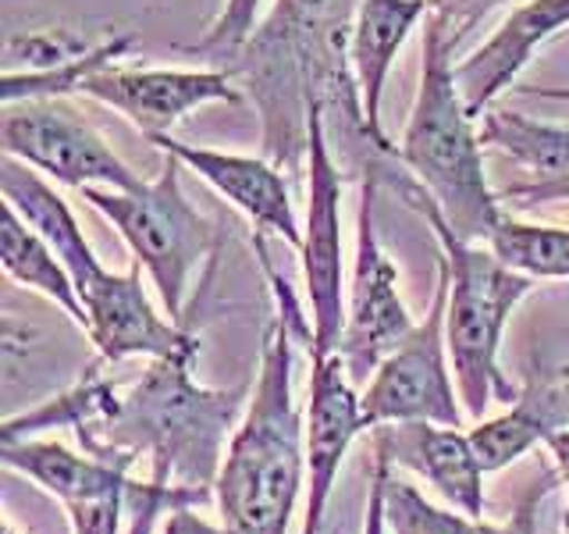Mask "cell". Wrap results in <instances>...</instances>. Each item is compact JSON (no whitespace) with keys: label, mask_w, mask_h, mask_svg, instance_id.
I'll list each match as a JSON object with an SVG mask.
<instances>
[{"label":"cell","mask_w":569,"mask_h":534,"mask_svg":"<svg viewBox=\"0 0 569 534\" xmlns=\"http://www.w3.org/2000/svg\"><path fill=\"white\" fill-rule=\"evenodd\" d=\"M363 0H278L267 22L236 53V76L263 115V147L274 165L296 168L307 157V111L317 100L325 121L373 147L360 89L349 65V36ZM381 154V150H378Z\"/></svg>","instance_id":"obj_1"},{"label":"cell","mask_w":569,"mask_h":534,"mask_svg":"<svg viewBox=\"0 0 569 534\" xmlns=\"http://www.w3.org/2000/svg\"><path fill=\"white\" fill-rule=\"evenodd\" d=\"M0 264H4L8 278L47 296L50 303H58V307L86 332V307L79 299V285L71 278L68 264L53 254L11 207H4V221H0Z\"/></svg>","instance_id":"obj_22"},{"label":"cell","mask_w":569,"mask_h":534,"mask_svg":"<svg viewBox=\"0 0 569 534\" xmlns=\"http://www.w3.org/2000/svg\"><path fill=\"white\" fill-rule=\"evenodd\" d=\"M445 307H449V281L438 267V285L431 310H427L417 328L391 349L373 370L363 388V427L381 424H441L462 427L459 388L449 370V335H445Z\"/></svg>","instance_id":"obj_7"},{"label":"cell","mask_w":569,"mask_h":534,"mask_svg":"<svg viewBox=\"0 0 569 534\" xmlns=\"http://www.w3.org/2000/svg\"><path fill=\"white\" fill-rule=\"evenodd\" d=\"M562 427H569V370L520 392V399L502 417L477 421L470 427V442L477 449L480 467L495 474L527 456L533 445L548 442Z\"/></svg>","instance_id":"obj_20"},{"label":"cell","mask_w":569,"mask_h":534,"mask_svg":"<svg viewBox=\"0 0 569 534\" xmlns=\"http://www.w3.org/2000/svg\"><path fill=\"white\" fill-rule=\"evenodd\" d=\"M373 182L391 186L402 204L413 207L420 218L431 225L435 239L441 243L438 267L449 281V307H445V335H449V356L456 370V388L467 417L485 421V409L491 403H516L520 388H516L502 367H498V346H502V332L509 314L520 307L523 296L533 289V278L512 271L498 260L488 246L459 239L445 221V214L431 200L413 175L385 171L378 168L370 175Z\"/></svg>","instance_id":"obj_3"},{"label":"cell","mask_w":569,"mask_h":534,"mask_svg":"<svg viewBox=\"0 0 569 534\" xmlns=\"http://www.w3.org/2000/svg\"><path fill=\"white\" fill-rule=\"evenodd\" d=\"M178 168L182 165L164 154L160 171L139 189H82V200L129 243L136 264L150 275L171 320H182L189 278L213 249V225L189 204Z\"/></svg>","instance_id":"obj_6"},{"label":"cell","mask_w":569,"mask_h":534,"mask_svg":"<svg viewBox=\"0 0 569 534\" xmlns=\"http://www.w3.org/2000/svg\"><path fill=\"white\" fill-rule=\"evenodd\" d=\"M136 47L132 32H121L114 40L93 43L89 50L76 53L53 68L40 71H4V82H0V100L14 103V100H61L68 93H82V82L93 76V71L114 65L124 50Z\"/></svg>","instance_id":"obj_25"},{"label":"cell","mask_w":569,"mask_h":534,"mask_svg":"<svg viewBox=\"0 0 569 534\" xmlns=\"http://www.w3.org/2000/svg\"><path fill=\"white\" fill-rule=\"evenodd\" d=\"M263 0H224L218 18L210 22L200 43H192V53H218V58H236L257 32V11Z\"/></svg>","instance_id":"obj_26"},{"label":"cell","mask_w":569,"mask_h":534,"mask_svg":"<svg viewBox=\"0 0 569 534\" xmlns=\"http://www.w3.org/2000/svg\"><path fill=\"white\" fill-rule=\"evenodd\" d=\"M373 445L391 456L396 467L423 477L445 503L480 521L485 516V467H480L470 432L441 424H381L373 427Z\"/></svg>","instance_id":"obj_16"},{"label":"cell","mask_w":569,"mask_h":534,"mask_svg":"<svg viewBox=\"0 0 569 534\" xmlns=\"http://www.w3.org/2000/svg\"><path fill=\"white\" fill-rule=\"evenodd\" d=\"M520 93H527V97H538V100L569 103V86H520Z\"/></svg>","instance_id":"obj_33"},{"label":"cell","mask_w":569,"mask_h":534,"mask_svg":"<svg viewBox=\"0 0 569 534\" xmlns=\"http://www.w3.org/2000/svg\"><path fill=\"white\" fill-rule=\"evenodd\" d=\"M132 492H118V495H103V498H89V503L68 506L64 513L71 521V534H121V510L132 503Z\"/></svg>","instance_id":"obj_28"},{"label":"cell","mask_w":569,"mask_h":534,"mask_svg":"<svg viewBox=\"0 0 569 534\" xmlns=\"http://www.w3.org/2000/svg\"><path fill=\"white\" fill-rule=\"evenodd\" d=\"M257 249L278 299V314L263 335L246 417L213 477L224 534H289L299 488L307 485V427L292 399V346L296 338L310 346V314L296 307L289 281H281L267 264L260 239Z\"/></svg>","instance_id":"obj_2"},{"label":"cell","mask_w":569,"mask_h":534,"mask_svg":"<svg viewBox=\"0 0 569 534\" xmlns=\"http://www.w3.org/2000/svg\"><path fill=\"white\" fill-rule=\"evenodd\" d=\"M0 192H4V207H11L68 264L79 293L103 271L100 257L93 254L86 231L79 228V218L40 171L14 157H0Z\"/></svg>","instance_id":"obj_19"},{"label":"cell","mask_w":569,"mask_h":534,"mask_svg":"<svg viewBox=\"0 0 569 534\" xmlns=\"http://www.w3.org/2000/svg\"><path fill=\"white\" fill-rule=\"evenodd\" d=\"M0 459L8 471L32 477L43 492H50L68 510L89 498L132 492L136 481H129V467L107 463L97 456H76L58 442H29V438H4Z\"/></svg>","instance_id":"obj_21"},{"label":"cell","mask_w":569,"mask_h":534,"mask_svg":"<svg viewBox=\"0 0 569 534\" xmlns=\"http://www.w3.org/2000/svg\"><path fill=\"white\" fill-rule=\"evenodd\" d=\"M0 150L40 175L71 189H139L136 175L107 147L93 125H86L61 100H14L0 111Z\"/></svg>","instance_id":"obj_9"},{"label":"cell","mask_w":569,"mask_h":534,"mask_svg":"<svg viewBox=\"0 0 569 534\" xmlns=\"http://www.w3.org/2000/svg\"><path fill=\"white\" fill-rule=\"evenodd\" d=\"M502 4H509V0H427V8H431L427 14H431L445 32H449L452 47H459L480 18H488Z\"/></svg>","instance_id":"obj_29"},{"label":"cell","mask_w":569,"mask_h":534,"mask_svg":"<svg viewBox=\"0 0 569 534\" xmlns=\"http://www.w3.org/2000/svg\"><path fill=\"white\" fill-rule=\"evenodd\" d=\"M150 142L160 154H168L182 168H189L196 178H203L213 192H221L231 207L242 210L246 218L253 221V228L271 231V236H278V239H284L289 246L299 249L302 228L296 218L289 182H284L278 165L260 160V157H246V154L192 147V142L174 139L171 132L150 136Z\"/></svg>","instance_id":"obj_13"},{"label":"cell","mask_w":569,"mask_h":534,"mask_svg":"<svg viewBox=\"0 0 569 534\" xmlns=\"http://www.w3.org/2000/svg\"><path fill=\"white\" fill-rule=\"evenodd\" d=\"M456 47L431 14L423 26V61L413 111H409L399 165L431 192L445 221L467 243H488L502 221L498 192L488 186L480 129L456 82Z\"/></svg>","instance_id":"obj_5"},{"label":"cell","mask_w":569,"mask_h":534,"mask_svg":"<svg viewBox=\"0 0 569 534\" xmlns=\"http://www.w3.org/2000/svg\"><path fill=\"white\" fill-rule=\"evenodd\" d=\"M363 427V399L356 396L338 353L313 356L310 406H307V516L302 534H320L335 477L349 445Z\"/></svg>","instance_id":"obj_14"},{"label":"cell","mask_w":569,"mask_h":534,"mask_svg":"<svg viewBox=\"0 0 569 534\" xmlns=\"http://www.w3.org/2000/svg\"><path fill=\"white\" fill-rule=\"evenodd\" d=\"M246 388L213 392L192 385V367L153 360L147 374L118 399L114 417L82 438V449L107 463L153 456V481L174 477L182 488H213L224 459V435Z\"/></svg>","instance_id":"obj_4"},{"label":"cell","mask_w":569,"mask_h":534,"mask_svg":"<svg viewBox=\"0 0 569 534\" xmlns=\"http://www.w3.org/2000/svg\"><path fill=\"white\" fill-rule=\"evenodd\" d=\"M533 510H538V498H527L509 524H485V516L473 521L467 513L438 510L427 503L413 485H406V481L396 477V463L388 456L385 521L391 534H538V527H533Z\"/></svg>","instance_id":"obj_23"},{"label":"cell","mask_w":569,"mask_h":534,"mask_svg":"<svg viewBox=\"0 0 569 534\" xmlns=\"http://www.w3.org/2000/svg\"><path fill=\"white\" fill-rule=\"evenodd\" d=\"M427 11H431L427 0H363L352 22V36H349L352 79H356V89H360V103H363L367 129L373 136V147L388 157H396V147H391V139L385 136V125H381L385 82L402 43L409 40V32L417 29V22H423Z\"/></svg>","instance_id":"obj_18"},{"label":"cell","mask_w":569,"mask_h":534,"mask_svg":"<svg viewBox=\"0 0 569 534\" xmlns=\"http://www.w3.org/2000/svg\"><path fill=\"white\" fill-rule=\"evenodd\" d=\"M562 29H569V0H527L512 8L506 22L456 65V82L470 115L477 121L485 118L495 100L516 86L533 53L556 40Z\"/></svg>","instance_id":"obj_15"},{"label":"cell","mask_w":569,"mask_h":534,"mask_svg":"<svg viewBox=\"0 0 569 534\" xmlns=\"http://www.w3.org/2000/svg\"><path fill=\"white\" fill-rule=\"evenodd\" d=\"M480 139L523 168L520 182L502 189L498 200L516 207H541L569 200V129L533 121L509 107H491L480 118Z\"/></svg>","instance_id":"obj_17"},{"label":"cell","mask_w":569,"mask_h":534,"mask_svg":"<svg viewBox=\"0 0 569 534\" xmlns=\"http://www.w3.org/2000/svg\"><path fill=\"white\" fill-rule=\"evenodd\" d=\"M142 267L114 275L103 271L79 293L86 307V335L97 346L107 364L129 360V356H150V360H168L196 367L200 343L178 320H164L142 289Z\"/></svg>","instance_id":"obj_12"},{"label":"cell","mask_w":569,"mask_h":534,"mask_svg":"<svg viewBox=\"0 0 569 534\" xmlns=\"http://www.w3.org/2000/svg\"><path fill=\"white\" fill-rule=\"evenodd\" d=\"M545 445H548L551 463H556L559 481L566 485V495H569V427H562V432H556V435H551Z\"/></svg>","instance_id":"obj_32"},{"label":"cell","mask_w":569,"mask_h":534,"mask_svg":"<svg viewBox=\"0 0 569 534\" xmlns=\"http://www.w3.org/2000/svg\"><path fill=\"white\" fill-rule=\"evenodd\" d=\"M566 370H569V367H566Z\"/></svg>","instance_id":"obj_34"},{"label":"cell","mask_w":569,"mask_h":534,"mask_svg":"<svg viewBox=\"0 0 569 534\" xmlns=\"http://www.w3.org/2000/svg\"><path fill=\"white\" fill-rule=\"evenodd\" d=\"M385 471H388V453H385V449H378V445H373L363 534H388V521H385Z\"/></svg>","instance_id":"obj_30"},{"label":"cell","mask_w":569,"mask_h":534,"mask_svg":"<svg viewBox=\"0 0 569 534\" xmlns=\"http://www.w3.org/2000/svg\"><path fill=\"white\" fill-rule=\"evenodd\" d=\"M373 192H378V182H373V178H363L346 325H342V338H338V349H335L356 388L360 385L367 388L370 374L378 370V364L417 328V320L409 314L406 299L399 293L396 264L388 260L385 246L378 239V225H373Z\"/></svg>","instance_id":"obj_10"},{"label":"cell","mask_w":569,"mask_h":534,"mask_svg":"<svg viewBox=\"0 0 569 534\" xmlns=\"http://www.w3.org/2000/svg\"><path fill=\"white\" fill-rule=\"evenodd\" d=\"M82 93L121 118L142 136H164L174 121L207 103H239L242 89L228 68H118L107 65L82 82Z\"/></svg>","instance_id":"obj_11"},{"label":"cell","mask_w":569,"mask_h":534,"mask_svg":"<svg viewBox=\"0 0 569 534\" xmlns=\"http://www.w3.org/2000/svg\"><path fill=\"white\" fill-rule=\"evenodd\" d=\"M485 246L506 267H512V271H520L533 281L569 278V228L512 221L509 214H502V221L495 225L491 239Z\"/></svg>","instance_id":"obj_24"},{"label":"cell","mask_w":569,"mask_h":534,"mask_svg":"<svg viewBox=\"0 0 569 534\" xmlns=\"http://www.w3.org/2000/svg\"><path fill=\"white\" fill-rule=\"evenodd\" d=\"M302 281L310 307V356L338 349L346 325L342 307V171L331 150L325 107L317 100L307 111V225L299 243Z\"/></svg>","instance_id":"obj_8"},{"label":"cell","mask_w":569,"mask_h":534,"mask_svg":"<svg viewBox=\"0 0 569 534\" xmlns=\"http://www.w3.org/2000/svg\"><path fill=\"white\" fill-rule=\"evenodd\" d=\"M160 534H224V531L213 527L210 521H203L200 513H192V506H174Z\"/></svg>","instance_id":"obj_31"},{"label":"cell","mask_w":569,"mask_h":534,"mask_svg":"<svg viewBox=\"0 0 569 534\" xmlns=\"http://www.w3.org/2000/svg\"><path fill=\"white\" fill-rule=\"evenodd\" d=\"M207 498V488H182V485H168V481H147V485H136L132 492V521L124 527V534H153L157 516L174 506H196Z\"/></svg>","instance_id":"obj_27"}]
</instances>
